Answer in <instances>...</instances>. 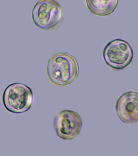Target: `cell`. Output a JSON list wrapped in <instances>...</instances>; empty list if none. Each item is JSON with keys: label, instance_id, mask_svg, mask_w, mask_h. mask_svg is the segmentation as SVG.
Here are the masks:
<instances>
[{"label": "cell", "instance_id": "2", "mask_svg": "<svg viewBox=\"0 0 138 156\" xmlns=\"http://www.w3.org/2000/svg\"><path fill=\"white\" fill-rule=\"evenodd\" d=\"M35 25L46 30H52L60 25L63 19L61 5L55 0H41L35 5L32 11Z\"/></svg>", "mask_w": 138, "mask_h": 156}, {"label": "cell", "instance_id": "7", "mask_svg": "<svg viewBox=\"0 0 138 156\" xmlns=\"http://www.w3.org/2000/svg\"><path fill=\"white\" fill-rule=\"evenodd\" d=\"M119 0H86L89 10L96 15L105 16L113 13Z\"/></svg>", "mask_w": 138, "mask_h": 156}, {"label": "cell", "instance_id": "4", "mask_svg": "<svg viewBox=\"0 0 138 156\" xmlns=\"http://www.w3.org/2000/svg\"><path fill=\"white\" fill-rule=\"evenodd\" d=\"M103 57L109 66L119 70L130 64L134 52L129 43L122 39H116L110 41L104 48Z\"/></svg>", "mask_w": 138, "mask_h": 156}, {"label": "cell", "instance_id": "3", "mask_svg": "<svg viewBox=\"0 0 138 156\" xmlns=\"http://www.w3.org/2000/svg\"><path fill=\"white\" fill-rule=\"evenodd\" d=\"M33 97L29 87L22 83H14L5 90L3 105L8 112L17 114L25 113L31 108Z\"/></svg>", "mask_w": 138, "mask_h": 156}, {"label": "cell", "instance_id": "5", "mask_svg": "<svg viewBox=\"0 0 138 156\" xmlns=\"http://www.w3.org/2000/svg\"><path fill=\"white\" fill-rule=\"evenodd\" d=\"M82 120L76 112L65 110L58 113L53 121V126L57 135L63 140H71L80 132Z\"/></svg>", "mask_w": 138, "mask_h": 156}, {"label": "cell", "instance_id": "6", "mask_svg": "<svg viewBox=\"0 0 138 156\" xmlns=\"http://www.w3.org/2000/svg\"><path fill=\"white\" fill-rule=\"evenodd\" d=\"M116 108L120 120L127 124L138 122V92L124 93L117 100Z\"/></svg>", "mask_w": 138, "mask_h": 156}, {"label": "cell", "instance_id": "1", "mask_svg": "<svg viewBox=\"0 0 138 156\" xmlns=\"http://www.w3.org/2000/svg\"><path fill=\"white\" fill-rule=\"evenodd\" d=\"M51 81L59 86H68L78 76L79 66L75 57L66 52L54 55L48 61L47 67Z\"/></svg>", "mask_w": 138, "mask_h": 156}]
</instances>
